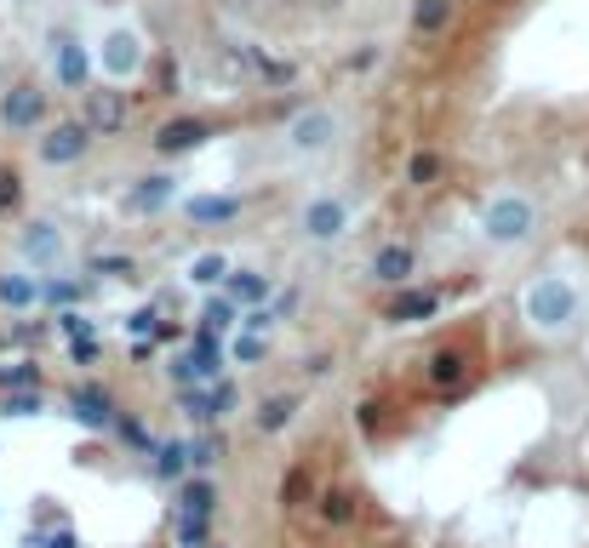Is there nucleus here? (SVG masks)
Instances as JSON below:
<instances>
[{
    "label": "nucleus",
    "mask_w": 589,
    "mask_h": 548,
    "mask_svg": "<svg viewBox=\"0 0 589 548\" xmlns=\"http://www.w3.org/2000/svg\"><path fill=\"white\" fill-rule=\"evenodd\" d=\"M70 405H75V418H81L86 429H109V423H115V400H109L104 389H75Z\"/></svg>",
    "instance_id": "21"
},
{
    "label": "nucleus",
    "mask_w": 589,
    "mask_h": 548,
    "mask_svg": "<svg viewBox=\"0 0 589 548\" xmlns=\"http://www.w3.org/2000/svg\"><path fill=\"white\" fill-rule=\"evenodd\" d=\"M46 303V274L29 268L23 257L12 268H0V308L7 315H35V308Z\"/></svg>",
    "instance_id": "9"
},
{
    "label": "nucleus",
    "mask_w": 589,
    "mask_h": 548,
    "mask_svg": "<svg viewBox=\"0 0 589 548\" xmlns=\"http://www.w3.org/2000/svg\"><path fill=\"white\" fill-rule=\"evenodd\" d=\"M178 194V178H167V171H155V178H138L133 189H126V212L133 218H155V212H167Z\"/></svg>",
    "instance_id": "14"
},
{
    "label": "nucleus",
    "mask_w": 589,
    "mask_h": 548,
    "mask_svg": "<svg viewBox=\"0 0 589 548\" xmlns=\"http://www.w3.org/2000/svg\"><path fill=\"white\" fill-rule=\"evenodd\" d=\"M178 474H189V440L155 445V479H178Z\"/></svg>",
    "instance_id": "27"
},
{
    "label": "nucleus",
    "mask_w": 589,
    "mask_h": 548,
    "mask_svg": "<svg viewBox=\"0 0 589 548\" xmlns=\"http://www.w3.org/2000/svg\"><path fill=\"white\" fill-rule=\"evenodd\" d=\"M41 394H7V400H0V418H41Z\"/></svg>",
    "instance_id": "32"
},
{
    "label": "nucleus",
    "mask_w": 589,
    "mask_h": 548,
    "mask_svg": "<svg viewBox=\"0 0 589 548\" xmlns=\"http://www.w3.org/2000/svg\"><path fill=\"white\" fill-rule=\"evenodd\" d=\"M18 194H23L18 178H7V171H0V212H7V205H18Z\"/></svg>",
    "instance_id": "36"
},
{
    "label": "nucleus",
    "mask_w": 589,
    "mask_h": 548,
    "mask_svg": "<svg viewBox=\"0 0 589 548\" xmlns=\"http://www.w3.org/2000/svg\"><path fill=\"white\" fill-rule=\"evenodd\" d=\"M92 144H97V131L86 120H57L35 137V155H41V166H81L92 155Z\"/></svg>",
    "instance_id": "7"
},
{
    "label": "nucleus",
    "mask_w": 589,
    "mask_h": 548,
    "mask_svg": "<svg viewBox=\"0 0 589 548\" xmlns=\"http://www.w3.org/2000/svg\"><path fill=\"white\" fill-rule=\"evenodd\" d=\"M223 292L235 297L241 308H264V303L275 297V281H270L264 268H235V274H229V281H223Z\"/></svg>",
    "instance_id": "20"
},
{
    "label": "nucleus",
    "mask_w": 589,
    "mask_h": 548,
    "mask_svg": "<svg viewBox=\"0 0 589 548\" xmlns=\"http://www.w3.org/2000/svg\"><path fill=\"white\" fill-rule=\"evenodd\" d=\"M46 109H52V97L35 81H18L0 92V126L7 131H46Z\"/></svg>",
    "instance_id": "8"
},
{
    "label": "nucleus",
    "mask_w": 589,
    "mask_h": 548,
    "mask_svg": "<svg viewBox=\"0 0 589 548\" xmlns=\"http://www.w3.org/2000/svg\"><path fill=\"white\" fill-rule=\"evenodd\" d=\"M270 308H275V315L286 320V315H292V308H298V292H275V297H270Z\"/></svg>",
    "instance_id": "38"
},
{
    "label": "nucleus",
    "mask_w": 589,
    "mask_h": 548,
    "mask_svg": "<svg viewBox=\"0 0 589 548\" xmlns=\"http://www.w3.org/2000/svg\"><path fill=\"white\" fill-rule=\"evenodd\" d=\"M292 418H298V394H270L252 423H257V434H281V429H292Z\"/></svg>",
    "instance_id": "23"
},
{
    "label": "nucleus",
    "mask_w": 589,
    "mask_h": 548,
    "mask_svg": "<svg viewBox=\"0 0 589 548\" xmlns=\"http://www.w3.org/2000/svg\"><path fill=\"white\" fill-rule=\"evenodd\" d=\"M46 548H75V537H46Z\"/></svg>",
    "instance_id": "39"
},
{
    "label": "nucleus",
    "mask_w": 589,
    "mask_h": 548,
    "mask_svg": "<svg viewBox=\"0 0 589 548\" xmlns=\"http://www.w3.org/2000/svg\"><path fill=\"white\" fill-rule=\"evenodd\" d=\"M183 286H194V292H218L229 274H235V257H229L223 246H201V252H189L183 257Z\"/></svg>",
    "instance_id": "13"
},
{
    "label": "nucleus",
    "mask_w": 589,
    "mask_h": 548,
    "mask_svg": "<svg viewBox=\"0 0 589 548\" xmlns=\"http://www.w3.org/2000/svg\"><path fill=\"white\" fill-rule=\"evenodd\" d=\"M155 326H160V320H155V308H133V315H126V331H133V337H144V331L155 337Z\"/></svg>",
    "instance_id": "35"
},
{
    "label": "nucleus",
    "mask_w": 589,
    "mask_h": 548,
    "mask_svg": "<svg viewBox=\"0 0 589 548\" xmlns=\"http://www.w3.org/2000/svg\"><path fill=\"white\" fill-rule=\"evenodd\" d=\"M178 537H183V548H207V514H189V508H183Z\"/></svg>",
    "instance_id": "33"
},
{
    "label": "nucleus",
    "mask_w": 589,
    "mask_h": 548,
    "mask_svg": "<svg viewBox=\"0 0 589 548\" xmlns=\"http://www.w3.org/2000/svg\"><path fill=\"white\" fill-rule=\"evenodd\" d=\"M349 223H355V212H349L344 194H309L304 212H298V229H304V240H315V246H338V240L349 234Z\"/></svg>",
    "instance_id": "6"
},
{
    "label": "nucleus",
    "mask_w": 589,
    "mask_h": 548,
    "mask_svg": "<svg viewBox=\"0 0 589 548\" xmlns=\"http://www.w3.org/2000/svg\"><path fill=\"white\" fill-rule=\"evenodd\" d=\"M212 503H218L212 479H207V474H189V486H183V508H189V514H212Z\"/></svg>",
    "instance_id": "31"
},
{
    "label": "nucleus",
    "mask_w": 589,
    "mask_h": 548,
    "mask_svg": "<svg viewBox=\"0 0 589 548\" xmlns=\"http://www.w3.org/2000/svg\"><path fill=\"white\" fill-rule=\"evenodd\" d=\"M452 7H457V0H418V7H412V29L418 34H446L452 29Z\"/></svg>",
    "instance_id": "24"
},
{
    "label": "nucleus",
    "mask_w": 589,
    "mask_h": 548,
    "mask_svg": "<svg viewBox=\"0 0 589 548\" xmlns=\"http://www.w3.org/2000/svg\"><path fill=\"white\" fill-rule=\"evenodd\" d=\"M218 452H223L218 434H194V440H189V474H207V468L218 463Z\"/></svg>",
    "instance_id": "29"
},
{
    "label": "nucleus",
    "mask_w": 589,
    "mask_h": 548,
    "mask_svg": "<svg viewBox=\"0 0 589 548\" xmlns=\"http://www.w3.org/2000/svg\"><path fill=\"white\" fill-rule=\"evenodd\" d=\"M223 355H229V366H257L270 355V331H235Z\"/></svg>",
    "instance_id": "25"
},
{
    "label": "nucleus",
    "mask_w": 589,
    "mask_h": 548,
    "mask_svg": "<svg viewBox=\"0 0 589 548\" xmlns=\"http://www.w3.org/2000/svg\"><path fill=\"white\" fill-rule=\"evenodd\" d=\"M423 383H430V389H464L470 383V355L457 349V342L435 349L430 360H423Z\"/></svg>",
    "instance_id": "18"
},
{
    "label": "nucleus",
    "mask_w": 589,
    "mask_h": 548,
    "mask_svg": "<svg viewBox=\"0 0 589 548\" xmlns=\"http://www.w3.org/2000/svg\"><path fill=\"white\" fill-rule=\"evenodd\" d=\"M183 218L194 229H223L241 218V194H183Z\"/></svg>",
    "instance_id": "16"
},
{
    "label": "nucleus",
    "mask_w": 589,
    "mask_h": 548,
    "mask_svg": "<svg viewBox=\"0 0 589 548\" xmlns=\"http://www.w3.org/2000/svg\"><path fill=\"white\" fill-rule=\"evenodd\" d=\"M81 297H86V281H75V274H57V268L46 274V303L57 308V315H63V308H75Z\"/></svg>",
    "instance_id": "26"
},
{
    "label": "nucleus",
    "mask_w": 589,
    "mask_h": 548,
    "mask_svg": "<svg viewBox=\"0 0 589 548\" xmlns=\"http://www.w3.org/2000/svg\"><path fill=\"white\" fill-rule=\"evenodd\" d=\"M29 383H41V371H35V366H12V371H0V389H29Z\"/></svg>",
    "instance_id": "34"
},
{
    "label": "nucleus",
    "mask_w": 589,
    "mask_h": 548,
    "mask_svg": "<svg viewBox=\"0 0 589 548\" xmlns=\"http://www.w3.org/2000/svg\"><path fill=\"white\" fill-rule=\"evenodd\" d=\"M18 257L29 268H57L63 257H70V234H63L57 223H46V218H35V223L18 229Z\"/></svg>",
    "instance_id": "10"
},
{
    "label": "nucleus",
    "mask_w": 589,
    "mask_h": 548,
    "mask_svg": "<svg viewBox=\"0 0 589 548\" xmlns=\"http://www.w3.org/2000/svg\"><path fill=\"white\" fill-rule=\"evenodd\" d=\"M241 315H246V308L235 303V297H212L207 308H201V337H218V331H241Z\"/></svg>",
    "instance_id": "22"
},
{
    "label": "nucleus",
    "mask_w": 589,
    "mask_h": 548,
    "mask_svg": "<svg viewBox=\"0 0 589 548\" xmlns=\"http://www.w3.org/2000/svg\"><path fill=\"white\" fill-rule=\"evenodd\" d=\"M207 137H212V126H207V120L183 115V120H167V126L155 131V149H160V155H189V149H201Z\"/></svg>",
    "instance_id": "19"
},
{
    "label": "nucleus",
    "mask_w": 589,
    "mask_h": 548,
    "mask_svg": "<svg viewBox=\"0 0 589 548\" xmlns=\"http://www.w3.org/2000/svg\"><path fill=\"white\" fill-rule=\"evenodd\" d=\"M475 229H481L486 246H498V252L527 246V240L538 234V200H533V194H520V189H498L493 200L481 205Z\"/></svg>",
    "instance_id": "2"
},
{
    "label": "nucleus",
    "mask_w": 589,
    "mask_h": 548,
    "mask_svg": "<svg viewBox=\"0 0 589 548\" xmlns=\"http://www.w3.org/2000/svg\"><path fill=\"white\" fill-rule=\"evenodd\" d=\"M320 520L326 526H349L355 520V497L349 492H320Z\"/></svg>",
    "instance_id": "30"
},
{
    "label": "nucleus",
    "mask_w": 589,
    "mask_h": 548,
    "mask_svg": "<svg viewBox=\"0 0 589 548\" xmlns=\"http://www.w3.org/2000/svg\"><path fill=\"white\" fill-rule=\"evenodd\" d=\"M418 274V252L407 246V240H383V246L372 252V281L378 286H407Z\"/></svg>",
    "instance_id": "15"
},
{
    "label": "nucleus",
    "mask_w": 589,
    "mask_h": 548,
    "mask_svg": "<svg viewBox=\"0 0 589 548\" xmlns=\"http://www.w3.org/2000/svg\"><path fill=\"white\" fill-rule=\"evenodd\" d=\"M92 131H104V137H115V131H126V120H133V103H126V92H115V81L109 86H92L86 92V115H81Z\"/></svg>",
    "instance_id": "12"
},
{
    "label": "nucleus",
    "mask_w": 589,
    "mask_h": 548,
    "mask_svg": "<svg viewBox=\"0 0 589 548\" xmlns=\"http://www.w3.org/2000/svg\"><path fill=\"white\" fill-rule=\"evenodd\" d=\"M223 360H229V355H218V337L194 331V342L172 360V383H178V389H189V383H223Z\"/></svg>",
    "instance_id": "11"
},
{
    "label": "nucleus",
    "mask_w": 589,
    "mask_h": 548,
    "mask_svg": "<svg viewBox=\"0 0 589 548\" xmlns=\"http://www.w3.org/2000/svg\"><path fill=\"white\" fill-rule=\"evenodd\" d=\"M46 68H52V81L63 92H86L92 75H97V57L86 41H75V34H52L46 41Z\"/></svg>",
    "instance_id": "5"
},
{
    "label": "nucleus",
    "mask_w": 589,
    "mask_h": 548,
    "mask_svg": "<svg viewBox=\"0 0 589 548\" xmlns=\"http://www.w3.org/2000/svg\"><path fill=\"white\" fill-rule=\"evenodd\" d=\"M304 486H309L304 468H292V474H286V486H281V503H286V497H304Z\"/></svg>",
    "instance_id": "37"
},
{
    "label": "nucleus",
    "mask_w": 589,
    "mask_h": 548,
    "mask_svg": "<svg viewBox=\"0 0 589 548\" xmlns=\"http://www.w3.org/2000/svg\"><path fill=\"white\" fill-rule=\"evenodd\" d=\"M92 57H97V75L115 81V86H126V81H138V75H144L149 41H144L133 23H115V29H104V34L92 41Z\"/></svg>",
    "instance_id": "3"
},
{
    "label": "nucleus",
    "mask_w": 589,
    "mask_h": 548,
    "mask_svg": "<svg viewBox=\"0 0 589 548\" xmlns=\"http://www.w3.org/2000/svg\"><path fill=\"white\" fill-rule=\"evenodd\" d=\"M333 144H338V115L320 109V103L298 109V115L286 120V131H281V149H286L292 160H315V155H326Z\"/></svg>",
    "instance_id": "4"
},
{
    "label": "nucleus",
    "mask_w": 589,
    "mask_h": 548,
    "mask_svg": "<svg viewBox=\"0 0 589 548\" xmlns=\"http://www.w3.org/2000/svg\"><path fill=\"white\" fill-rule=\"evenodd\" d=\"M407 183H412V189L441 183V155H435V149H418V155L407 160Z\"/></svg>",
    "instance_id": "28"
},
{
    "label": "nucleus",
    "mask_w": 589,
    "mask_h": 548,
    "mask_svg": "<svg viewBox=\"0 0 589 548\" xmlns=\"http://www.w3.org/2000/svg\"><path fill=\"white\" fill-rule=\"evenodd\" d=\"M435 308H441V292H435V286H407V292L389 297L383 320H389V326H418V320H430Z\"/></svg>",
    "instance_id": "17"
},
{
    "label": "nucleus",
    "mask_w": 589,
    "mask_h": 548,
    "mask_svg": "<svg viewBox=\"0 0 589 548\" xmlns=\"http://www.w3.org/2000/svg\"><path fill=\"white\" fill-rule=\"evenodd\" d=\"M520 320H527L538 337H561L572 331L578 320V286L567 281V274H533L527 286H520Z\"/></svg>",
    "instance_id": "1"
}]
</instances>
